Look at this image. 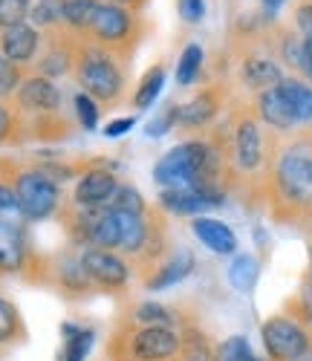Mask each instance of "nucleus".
<instances>
[{
	"label": "nucleus",
	"mask_w": 312,
	"mask_h": 361,
	"mask_svg": "<svg viewBox=\"0 0 312 361\" xmlns=\"http://www.w3.org/2000/svg\"><path fill=\"white\" fill-rule=\"evenodd\" d=\"M203 61H205V55H203V47L200 44H188L182 49L179 55V64H176V84L179 87H191L203 70Z\"/></svg>",
	"instance_id": "393cba45"
},
{
	"label": "nucleus",
	"mask_w": 312,
	"mask_h": 361,
	"mask_svg": "<svg viewBox=\"0 0 312 361\" xmlns=\"http://www.w3.org/2000/svg\"><path fill=\"white\" fill-rule=\"evenodd\" d=\"M23 336L20 326V315L15 310V304H9L6 298H0V344H12Z\"/></svg>",
	"instance_id": "c85d7f7f"
},
{
	"label": "nucleus",
	"mask_w": 312,
	"mask_h": 361,
	"mask_svg": "<svg viewBox=\"0 0 312 361\" xmlns=\"http://www.w3.org/2000/svg\"><path fill=\"white\" fill-rule=\"evenodd\" d=\"M0 220L6 223H23V208H20V200H18V191L6 183H0Z\"/></svg>",
	"instance_id": "72a5a7b5"
},
{
	"label": "nucleus",
	"mask_w": 312,
	"mask_h": 361,
	"mask_svg": "<svg viewBox=\"0 0 312 361\" xmlns=\"http://www.w3.org/2000/svg\"><path fill=\"white\" fill-rule=\"evenodd\" d=\"M162 84H165V67L156 64L142 75L136 93H133V107H150L156 102V96L162 93Z\"/></svg>",
	"instance_id": "b1692460"
},
{
	"label": "nucleus",
	"mask_w": 312,
	"mask_h": 361,
	"mask_svg": "<svg viewBox=\"0 0 312 361\" xmlns=\"http://www.w3.org/2000/svg\"><path fill=\"white\" fill-rule=\"evenodd\" d=\"M269 194L275 214H301L312 208V133L292 136L269 162Z\"/></svg>",
	"instance_id": "f257e3e1"
},
{
	"label": "nucleus",
	"mask_w": 312,
	"mask_h": 361,
	"mask_svg": "<svg viewBox=\"0 0 312 361\" xmlns=\"http://www.w3.org/2000/svg\"><path fill=\"white\" fill-rule=\"evenodd\" d=\"M23 260H26L23 226L0 220V269H4V272H20Z\"/></svg>",
	"instance_id": "dca6fc26"
},
{
	"label": "nucleus",
	"mask_w": 312,
	"mask_h": 361,
	"mask_svg": "<svg viewBox=\"0 0 312 361\" xmlns=\"http://www.w3.org/2000/svg\"><path fill=\"white\" fill-rule=\"evenodd\" d=\"M116 188H119V183H116V176L110 171L92 168V171L81 173L73 200H76L78 208H102V205H110Z\"/></svg>",
	"instance_id": "9d476101"
},
{
	"label": "nucleus",
	"mask_w": 312,
	"mask_h": 361,
	"mask_svg": "<svg viewBox=\"0 0 312 361\" xmlns=\"http://www.w3.org/2000/svg\"><path fill=\"white\" fill-rule=\"evenodd\" d=\"M18 104L29 113H55L61 107V90L47 75H32V78L20 81Z\"/></svg>",
	"instance_id": "f8f14e48"
},
{
	"label": "nucleus",
	"mask_w": 312,
	"mask_h": 361,
	"mask_svg": "<svg viewBox=\"0 0 312 361\" xmlns=\"http://www.w3.org/2000/svg\"><path fill=\"white\" fill-rule=\"evenodd\" d=\"M160 202H162L165 212H171V214H200V212H205V208H217L197 188H162Z\"/></svg>",
	"instance_id": "a211bd4d"
},
{
	"label": "nucleus",
	"mask_w": 312,
	"mask_h": 361,
	"mask_svg": "<svg viewBox=\"0 0 312 361\" xmlns=\"http://www.w3.org/2000/svg\"><path fill=\"white\" fill-rule=\"evenodd\" d=\"M191 269H194V255H191V252H179V255H174L168 263H162L160 269H156L153 278H148L145 289H148V292L171 289V286H176L179 281L188 278Z\"/></svg>",
	"instance_id": "f3484780"
},
{
	"label": "nucleus",
	"mask_w": 312,
	"mask_h": 361,
	"mask_svg": "<svg viewBox=\"0 0 312 361\" xmlns=\"http://www.w3.org/2000/svg\"><path fill=\"white\" fill-rule=\"evenodd\" d=\"M284 81V70H280L277 58L272 55H246L240 61V84L252 93H263Z\"/></svg>",
	"instance_id": "9b49d317"
},
{
	"label": "nucleus",
	"mask_w": 312,
	"mask_h": 361,
	"mask_svg": "<svg viewBox=\"0 0 312 361\" xmlns=\"http://www.w3.org/2000/svg\"><path fill=\"white\" fill-rule=\"evenodd\" d=\"M252 361H263V358H258V355H252Z\"/></svg>",
	"instance_id": "09e8293b"
},
{
	"label": "nucleus",
	"mask_w": 312,
	"mask_h": 361,
	"mask_svg": "<svg viewBox=\"0 0 312 361\" xmlns=\"http://www.w3.org/2000/svg\"><path fill=\"white\" fill-rule=\"evenodd\" d=\"M29 18H32L35 26L47 29L64 20V9H61V0H38V4L29 9Z\"/></svg>",
	"instance_id": "473e14b6"
},
{
	"label": "nucleus",
	"mask_w": 312,
	"mask_h": 361,
	"mask_svg": "<svg viewBox=\"0 0 312 361\" xmlns=\"http://www.w3.org/2000/svg\"><path fill=\"white\" fill-rule=\"evenodd\" d=\"M194 237L205 249H211L214 255H234L237 252V234L223 223V220H214V217H194L191 223Z\"/></svg>",
	"instance_id": "4468645a"
},
{
	"label": "nucleus",
	"mask_w": 312,
	"mask_h": 361,
	"mask_svg": "<svg viewBox=\"0 0 312 361\" xmlns=\"http://www.w3.org/2000/svg\"><path fill=\"white\" fill-rule=\"evenodd\" d=\"M260 278V263L252 255H234L232 266H229V283L237 292H252L255 283Z\"/></svg>",
	"instance_id": "4be33fe9"
},
{
	"label": "nucleus",
	"mask_w": 312,
	"mask_h": 361,
	"mask_svg": "<svg viewBox=\"0 0 312 361\" xmlns=\"http://www.w3.org/2000/svg\"><path fill=\"white\" fill-rule=\"evenodd\" d=\"M179 355L182 361H214V347L203 329L185 326L179 333Z\"/></svg>",
	"instance_id": "412c9836"
},
{
	"label": "nucleus",
	"mask_w": 312,
	"mask_h": 361,
	"mask_svg": "<svg viewBox=\"0 0 312 361\" xmlns=\"http://www.w3.org/2000/svg\"><path fill=\"white\" fill-rule=\"evenodd\" d=\"M133 321L142 324V326H174L176 324V315L168 307L156 304V300H145V304L136 307Z\"/></svg>",
	"instance_id": "cd10ccee"
},
{
	"label": "nucleus",
	"mask_w": 312,
	"mask_h": 361,
	"mask_svg": "<svg viewBox=\"0 0 312 361\" xmlns=\"http://www.w3.org/2000/svg\"><path fill=\"white\" fill-rule=\"evenodd\" d=\"M301 75L312 84V44L304 41V61H301Z\"/></svg>",
	"instance_id": "c03bdc74"
},
{
	"label": "nucleus",
	"mask_w": 312,
	"mask_h": 361,
	"mask_svg": "<svg viewBox=\"0 0 312 361\" xmlns=\"http://www.w3.org/2000/svg\"><path fill=\"white\" fill-rule=\"evenodd\" d=\"M260 338L269 361H295L312 347V326L292 312H277L263 321Z\"/></svg>",
	"instance_id": "7ed1b4c3"
},
{
	"label": "nucleus",
	"mask_w": 312,
	"mask_h": 361,
	"mask_svg": "<svg viewBox=\"0 0 312 361\" xmlns=\"http://www.w3.org/2000/svg\"><path fill=\"white\" fill-rule=\"evenodd\" d=\"M70 61H76L73 52H70L67 47H55V49H49V52L41 58V73H44L47 78H58V75H64V73L70 70Z\"/></svg>",
	"instance_id": "2f4dec72"
},
{
	"label": "nucleus",
	"mask_w": 312,
	"mask_h": 361,
	"mask_svg": "<svg viewBox=\"0 0 312 361\" xmlns=\"http://www.w3.org/2000/svg\"><path fill=\"white\" fill-rule=\"evenodd\" d=\"M295 26H298V35L306 44H312V0H306V4L295 9Z\"/></svg>",
	"instance_id": "a19ab883"
},
{
	"label": "nucleus",
	"mask_w": 312,
	"mask_h": 361,
	"mask_svg": "<svg viewBox=\"0 0 312 361\" xmlns=\"http://www.w3.org/2000/svg\"><path fill=\"white\" fill-rule=\"evenodd\" d=\"M15 191L26 220H47L58 208V185L47 171H23Z\"/></svg>",
	"instance_id": "39448f33"
},
{
	"label": "nucleus",
	"mask_w": 312,
	"mask_h": 361,
	"mask_svg": "<svg viewBox=\"0 0 312 361\" xmlns=\"http://www.w3.org/2000/svg\"><path fill=\"white\" fill-rule=\"evenodd\" d=\"M29 0H0V26L4 29H12V26H20L26 18H29Z\"/></svg>",
	"instance_id": "f704fd0d"
},
{
	"label": "nucleus",
	"mask_w": 312,
	"mask_h": 361,
	"mask_svg": "<svg viewBox=\"0 0 312 361\" xmlns=\"http://www.w3.org/2000/svg\"><path fill=\"white\" fill-rule=\"evenodd\" d=\"M176 125H179V107H176V104H165L162 113L148 122L145 133H148V136H165V133L174 130Z\"/></svg>",
	"instance_id": "e433bc0d"
},
{
	"label": "nucleus",
	"mask_w": 312,
	"mask_h": 361,
	"mask_svg": "<svg viewBox=\"0 0 312 361\" xmlns=\"http://www.w3.org/2000/svg\"><path fill=\"white\" fill-rule=\"evenodd\" d=\"M131 361H171L179 355V333L174 326H142L124 338Z\"/></svg>",
	"instance_id": "423d86ee"
},
{
	"label": "nucleus",
	"mask_w": 312,
	"mask_h": 361,
	"mask_svg": "<svg viewBox=\"0 0 312 361\" xmlns=\"http://www.w3.org/2000/svg\"><path fill=\"white\" fill-rule=\"evenodd\" d=\"M99 6H102L99 0H61V9H64V23L73 26V29H87Z\"/></svg>",
	"instance_id": "a878e982"
},
{
	"label": "nucleus",
	"mask_w": 312,
	"mask_h": 361,
	"mask_svg": "<svg viewBox=\"0 0 312 361\" xmlns=\"http://www.w3.org/2000/svg\"><path fill=\"white\" fill-rule=\"evenodd\" d=\"M220 107H223V90L211 84L203 93H197L188 104L179 107V128H205L214 122Z\"/></svg>",
	"instance_id": "ddd939ff"
},
{
	"label": "nucleus",
	"mask_w": 312,
	"mask_h": 361,
	"mask_svg": "<svg viewBox=\"0 0 312 361\" xmlns=\"http://www.w3.org/2000/svg\"><path fill=\"white\" fill-rule=\"evenodd\" d=\"M232 168L243 176H252L258 171H263L272 157L266 147V130L260 125V118L252 113H240L234 130H232Z\"/></svg>",
	"instance_id": "20e7f679"
},
{
	"label": "nucleus",
	"mask_w": 312,
	"mask_h": 361,
	"mask_svg": "<svg viewBox=\"0 0 312 361\" xmlns=\"http://www.w3.org/2000/svg\"><path fill=\"white\" fill-rule=\"evenodd\" d=\"M255 116L260 118V125H266V128L275 130V133H284V136L295 133V128H298V118H295V113L289 110L287 99L280 96L277 87L263 90V93L255 96Z\"/></svg>",
	"instance_id": "1a4fd4ad"
},
{
	"label": "nucleus",
	"mask_w": 312,
	"mask_h": 361,
	"mask_svg": "<svg viewBox=\"0 0 312 361\" xmlns=\"http://www.w3.org/2000/svg\"><path fill=\"white\" fill-rule=\"evenodd\" d=\"M18 87H20V70H18V64H12L6 55H0V99L18 93Z\"/></svg>",
	"instance_id": "4c0bfd02"
},
{
	"label": "nucleus",
	"mask_w": 312,
	"mask_h": 361,
	"mask_svg": "<svg viewBox=\"0 0 312 361\" xmlns=\"http://www.w3.org/2000/svg\"><path fill=\"white\" fill-rule=\"evenodd\" d=\"M58 278H61V283H64L67 289H73V292H81V289L90 283L84 266H81V257H78V260H64V263H61Z\"/></svg>",
	"instance_id": "c9c22d12"
},
{
	"label": "nucleus",
	"mask_w": 312,
	"mask_h": 361,
	"mask_svg": "<svg viewBox=\"0 0 312 361\" xmlns=\"http://www.w3.org/2000/svg\"><path fill=\"white\" fill-rule=\"evenodd\" d=\"M179 15L185 23H200L205 18V0H179Z\"/></svg>",
	"instance_id": "79ce46f5"
},
{
	"label": "nucleus",
	"mask_w": 312,
	"mask_h": 361,
	"mask_svg": "<svg viewBox=\"0 0 312 361\" xmlns=\"http://www.w3.org/2000/svg\"><path fill=\"white\" fill-rule=\"evenodd\" d=\"M90 246L107 249V252H116V249L121 246V220H119V214L113 212L110 205L104 208V214H102V220L96 223V228H92Z\"/></svg>",
	"instance_id": "aec40b11"
},
{
	"label": "nucleus",
	"mask_w": 312,
	"mask_h": 361,
	"mask_svg": "<svg viewBox=\"0 0 312 361\" xmlns=\"http://www.w3.org/2000/svg\"><path fill=\"white\" fill-rule=\"evenodd\" d=\"M76 78L81 84V93L92 96L96 102H116L124 90V75L113 55L104 47H87L76 58Z\"/></svg>",
	"instance_id": "f03ea898"
},
{
	"label": "nucleus",
	"mask_w": 312,
	"mask_h": 361,
	"mask_svg": "<svg viewBox=\"0 0 312 361\" xmlns=\"http://www.w3.org/2000/svg\"><path fill=\"white\" fill-rule=\"evenodd\" d=\"M292 307H295V312H292V315L312 326V272L304 278L301 292H298V298L292 300Z\"/></svg>",
	"instance_id": "ea45409f"
},
{
	"label": "nucleus",
	"mask_w": 312,
	"mask_h": 361,
	"mask_svg": "<svg viewBox=\"0 0 312 361\" xmlns=\"http://www.w3.org/2000/svg\"><path fill=\"white\" fill-rule=\"evenodd\" d=\"M110 208L121 214H145V200L133 185H119L110 200Z\"/></svg>",
	"instance_id": "7c9ffc66"
},
{
	"label": "nucleus",
	"mask_w": 312,
	"mask_h": 361,
	"mask_svg": "<svg viewBox=\"0 0 312 361\" xmlns=\"http://www.w3.org/2000/svg\"><path fill=\"white\" fill-rule=\"evenodd\" d=\"M81 266H84L87 278L96 286H102V289H119V286L128 283V278H131L128 263H124L116 252L96 249V246L81 255Z\"/></svg>",
	"instance_id": "6e6552de"
},
{
	"label": "nucleus",
	"mask_w": 312,
	"mask_h": 361,
	"mask_svg": "<svg viewBox=\"0 0 312 361\" xmlns=\"http://www.w3.org/2000/svg\"><path fill=\"white\" fill-rule=\"evenodd\" d=\"M128 130H133V116H124V118H113V122L104 125V136L107 139H119Z\"/></svg>",
	"instance_id": "37998d69"
},
{
	"label": "nucleus",
	"mask_w": 312,
	"mask_h": 361,
	"mask_svg": "<svg viewBox=\"0 0 312 361\" xmlns=\"http://www.w3.org/2000/svg\"><path fill=\"white\" fill-rule=\"evenodd\" d=\"M277 58L284 64H289L292 70L301 73V61H304V38L292 29H284V32L277 35Z\"/></svg>",
	"instance_id": "bb28decb"
},
{
	"label": "nucleus",
	"mask_w": 312,
	"mask_h": 361,
	"mask_svg": "<svg viewBox=\"0 0 312 361\" xmlns=\"http://www.w3.org/2000/svg\"><path fill=\"white\" fill-rule=\"evenodd\" d=\"M9 133H12V116H9V110L4 104H0V142H6Z\"/></svg>",
	"instance_id": "a18cd8bd"
},
{
	"label": "nucleus",
	"mask_w": 312,
	"mask_h": 361,
	"mask_svg": "<svg viewBox=\"0 0 312 361\" xmlns=\"http://www.w3.org/2000/svg\"><path fill=\"white\" fill-rule=\"evenodd\" d=\"M76 113H78V122H81L84 130H96V125H99L96 99L87 96V93H78V96H76Z\"/></svg>",
	"instance_id": "58836bf2"
},
{
	"label": "nucleus",
	"mask_w": 312,
	"mask_h": 361,
	"mask_svg": "<svg viewBox=\"0 0 312 361\" xmlns=\"http://www.w3.org/2000/svg\"><path fill=\"white\" fill-rule=\"evenodd\" d=\"M110 4H116V6H139L142 0H110Z\"/></svg>",
	"instance_id": "de8ad7c7"
},
{
	"label": "nucleus",
	"mask_w": 312,
	"mask_h": 361,
	"mask_svg": "<svg viewBox=\"0 0 312 361\" xmlns=\"http://www.w3.org/2000/svg\"><path fill=\"white\" fill-rule=\"evenodd\" d=\"M277 90L287 99L289 110L295 113L298 125H312V84L304 78H284L277 84Z\"/></svg>",
	"instance_id": "6ab92c4d"
},
{
	"label": "nucleus",
	"mask_w": 312,
	"mask_h": 361,
	"mask_svg": "<svg viewBox=\"0 0 312 361\" xmlns=\"http://www.w3.org/2000/svg\"><path fill=\"white\" fill-rule=\"evenodd\" d=\"M87 29L92 32V38H96L99 44H104V47H124L131 41V32H133V15L124 6L102 4Z\"/></svg>",
	"instance_id": "0eeeda50"
},
{
	"label": "nucleus",
	"mask_w": 312,
	"mask_h": 361,
	"mask_svg": "<svg viewBox=\"0 0 312 361\" xmlns=\"http://www.w3.org/2000/svg\"><path fill=\"white\" fill-rule=\"evenodd\" d=\"M284 4H287V0H260V6H263V15H266V18H275L277 9L284 6Z\"/></svg>",
	"instance_id": "49530a36"
},
{
	"label": "nucleus",
	"mask_w": 312,
	"mask_h": 361,
	"mask_svg": "<svg viewBox=\"0 0 312 361\" xmlns=\"http://www.w3.org/2000/svg\"><path fill=\"white\" fill-rule=\"evenodd\" d=\"M61 333H64V361H84L92 347V329L64 324Z\"/></svg>",
	"instance_id": "5701e85b"
},
{
	"label": "nucleus",
	"mask_w": 312,
	"mask_h": 361,
	"mask_svg": "<svg viewBox=\"0 0 312 361\" xmlns=\"http://www.w3.org/2000/svg\"><path fill=\"white\" fill-rule=\"evenodd\" d=\"M252 344L243 336H232L214 347V361H252Z\"/></svg>",
	"instance_id": "c756f323"
},
{
	"label": "nucleus",
	"mask_w": 312,
	"mask_h": 361,
	"mask_svg": "<svg viewBox=\"0 0 312 361\" xmlns=\"http://www.w3.org/2000/svg\"><path fill=\"white\" fill-rule=\"evenodd\" d=\"M38 32L32 26H12V29H4V38H0V49H4V55L9 58L12 64H26V61H32L35 52H38Z\"/></svg>",
	"instance_id": "2eb2a0df"
}]
</instances>
